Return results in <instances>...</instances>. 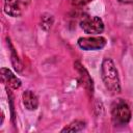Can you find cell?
I'll return each instance as SVG.
<instances>
[{
    "label": "cell",
    "mask_w": 133,
    "mask_h": 133,
    "mask_svg": "<svg viewBox=\"0 0 133 133\" xmlns=\"http://www.w3.org/2000/svg\"><path fill=\"white\" fill-rule=\"evenodd\" d=\"M81 28L88 34H98L104 30L103 21L99 17H87L80 23Z\"/></svg>",
    "instance_id": "3957f363"
},
{
    "label": "cell",
    "mask_w": 133,
    "mask_h": 133,
    "mask_svg": "<svg viewBox=\"0 0 133 133\" xmlns=\"http://www.w3.org/2000/svg\"><path fill=\"white\" fill-rule=\"evenodd\" d=\"M84 128V123L80 122V121H75L72 124H70L68 127H65L64 129H62V132H78L81 131Z\"/></svg>",
    "instance_id": "ba28073f"
},
{
    "label": "cell",
    "mask_w": 133,
    "mask_h": 133,
    "mask_svg": "<svg viewBox=\"0 0 133 133\" xmlns=\"http://www.w3.org/2000/svg\"><path fill=\"white\" fill-rule=\"evenodd\" d=\"M30 0H4V10L11 17H19L28 6Z\"/></svg>",
    "instance_id": "277c9868"
},
{
    "label": "cell",
    "mask_w": 133,
    "mask_h": 133,
    "mask_svg": "<svg viewBox=\"0 0 133 133\" xmlns=\"http://www.w3.org/2000/svg\"><path fill=\"white\" fill-rule=\"evenodd\" d=\"M23 103L28 110H34L38 106L37 97L31 90H27L23 94Z\"/></svg>",
    "instance_id": "52a82bcc"
},
{
    "label": "cell",
    "mask_w": 133,
    "mask_h": 133,
    "mask_svg": "<svg viewBox=\"0 0 133 133\" xmlns=\"http://www.w3.org/2000/svg\"><path fill=\"white\" fill-rule=\"evenodd\" d=\"M89 1L90 0H72V2L74 4H76V5H83V4H85V3L89 2Z\"/></svg>",
    "instance_id": "9c48e42d"
},
{
    "label": "cell",
    "mask_w": 133,
    "mask_h": 133,
    "mask_svg": "<svg viewBox=\"0 0 133 133\" xmlns=\"http://www.w3.org/2000/svg\"><path fill=\"white\" fill-rule=\"evenodd\" d=\"M1 78L5 84H7L9 87L14 89H17L21 86V81L8 69H5V68L1 69Z\"/></svg>",
    "instance_id": "8992f818"
},
{
    "label": "cell",
    "mask_w": 133,
    "mask_h": 133,
    "mask_svg": "<svg viewBox=\"0 0 133 133\" xmlns=\"http://www.w3.org/2000/svg\"><path fill=\"white\" fill-rule=\"evenodd\" d=\"M102 79L106 86V88L112 94H118L121 91L119 78L116 71V68L113 61L109 58H105L102 62L101 66Z\"/></svg>",
    "instance_id": "6da1fadb"
},
{
    "label": "cell",
    "mask_w": 133,
    "mask_h": 133,
    "mask_svg": "<svg viewBox=\"0 0 133 133\" xmlns=\"http://www.w3.org/2000/svg\"><path fill=\"white\" fill-rule=\"evenodd\" d=\"M78 45L83 50H99L106 45V39L102 36H91V37H81L78 39Z\"/></svg>",
    "instance_id": "5b68a950"
},
{
    "label": "cell",
    "mask_w": 133,
    "mask_h": 133,
    "mask_svg": "<svg viewBox=\"0 0 133 133\" xmlns=\"http://www.w3.org/2000/svg\"><path fill=\"white\" fill-rule=\"evenodd\" d=\"M131 118V110L127 103L122 100L112 106V121L115 125H126Z\"/></svg>",
    "instance_id": "7a4b0ae2"
}]
</instances>
